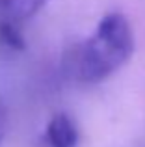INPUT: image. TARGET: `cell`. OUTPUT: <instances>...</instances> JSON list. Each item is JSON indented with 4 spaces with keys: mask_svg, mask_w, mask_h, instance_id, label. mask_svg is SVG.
Segmentation results:
<instances>
[{
    "mask_svg": "<svg viewBox=\"0 0 145 147\" xmlns=\"http://www.w3.org/2000/svg\"><path fill=\"white\" fill-rule=\"evenodd\" d=\"M134 52V32L123 13H108L89 37L67 56V71L76 82L101 84L121 69Z\"/></svg>",
    "mask_w": 145,
    "mask_h": 147,
    "instance_id": "cell-1",
    "label": "cell"
},
{
    "mask_svg": "<svg viewBox=\"0 0 145 147\" xmlns=\"http://www.w3.org/2000/svg\"><path fill=\"white\" fill-rule=\"evenodd\" d=\"M45 140L48 147H76L80 140L78 127L67 114H56L47 125Z\"/></svg>",
    "mask_w": 145,
    "mask_h": 147,
    "instance_id": "cell-2",
    "label": "cell"
},
{
    "mask_svg": "<svg viewBox=\"0 0 145 147\" xmlns=\"http://www.w3.org/2000/svg\"><path fill=\"white\" fill-rule=\"evenodd\" d=\"M48 0H0V19L19 22L34 17Z\"/></svg>",
    "mask_w": 145,
    "mask_h": 147,
    "instance_id": "cell-3",
    "label": "cell"
},
{
    "mask_svg": "<svg viewBox=\"0 0 145 147\" xmlns=\"http://www.w3.org/2000/svg\"><path fill=\"white\" fill-rule=\"evenodd\" d=\"M0 41L6 47H9L11 50H24L26 49L24 37H22L19 26L15 22L2 21V19H0Z\"/></svg>",
    "mask_w": 145,
    "mask_h": 147,
    "instance_id": "cell-4",
    "label": "cell"
},
{
    "mask_svg": "<svg viewBox=\"0 0 145 147\" xmlns=\"http://www.w3.org/2000/svg\"><path fill=\"white\" fill-rule=\"evenodd\" d=\"M7 127H9V114H7V106L0 100V144L4 142L7 134Z\"/></svg>",
    "mask_w": 145,
    "mask_h": 147,
    "instance_id": "cell-5",
    "label": "cell"
}]
</instances>
